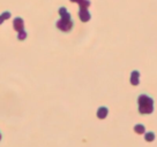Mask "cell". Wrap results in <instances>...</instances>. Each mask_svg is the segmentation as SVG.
I'll return each instance as SVG.
<instances>
[{"instance_id": "6da1fadb", "label": "cell", "mask_w": 157, "mask_h": 147, "mask_svg": "<svg viewBox=\"0 0 157 147\" xmlns=\"http://www.w3.org/2000/svg\"><path fill=\"white\" fill-rule=\"evenodd\" d=\"M139 108L141 114H150L152 112V99L147 95H141L139 98Z\"/></svg>"}, {"instance_id": "7a4b0ae2", "label": "cell", "mask_w": 157, "mask_h": 147, "mask_svg": "<svg viewBox=\"0 0 157 147\" xmlns=\"http://www.w3.org/2000/svg\"><path fill=\"white\" fill-rule=\"evenodd\" d=\"M14 28L15 30H17V31H21V30L23 29V20L22 19H15L14 20Z\"/></svg>"}, {"instance_id": "3957f363", "label": "cell", "mask_w": 157, "mask_h": 147, "mask_svg": "<svg viewBox=\"0 0 157 147\" xmlns=\"http://www.w3.org/2000/svg\"><path fill=\"white\" fill-rule=\"evenodd\" d=\"M106 114H108V109H106L105 107L99 108V109H98L97 115H98V117H99V118H104L105 116H106Z\"/></svg>"}, {"instance_id": "277c9868", "label": "cell", "mask_w": 157, "mask_h": 147, "mask_svg": "<svg viewBox=\"0 0 157 147\" xmlns=\"http://www.w3.org/2000/svg\"><path fill=\"white\" fill-rule=\"evenodd\" d=\"M80 17H81L82 21H88L89 17H90V15H88V12L86 9H82L80 12Z\"/></svg>"}, {"instance_id": "5b68a950", "label": "cell", "mask_w": 157, "mask_h": 147, "mask_svg": "<svg viewBox=\"0 0 157 147\" xmlns=\"http://www.w3.org/2000/svg\"><path fill=\"white\" fill-rule=\"evenodd\" d=\"M131 81H132V84H134V85L139 84V73H137V71H134V73H133Z\"/></svg>"}, {"instance_id": "8992f818", "label": "cell", "mask_w": 157, "mask_h": 147, "mask_svg": "<svg viewBox=\"0 0 157 147\" xmlns=\"http://www.w3.org/2000/svg\"><path fill=\"white\" fill-rule=\"evenodd\" d=\"M135 132H137V133H143V132H144V127H143V125H141V124L136 125V127H135Z\"/></svg>"}, {"instance_id": "52a82bcc", "label": "cell", "mask_w": 157, "mask_h": 147, "mask_svg": "<svg viewBox=\"0 0 157 147\" xmlns=\"http://www.w3.org/2000/svg\"><path fill=\"white\" fill-rule=\"evenodd\" d=\"M10 17V13L8 12H6V13H4V14L0 16V24H1V22L4 20H6V19H8Z\"/></svg>"}, {"instance_id": "ba28073f", "label": "cell", "mask_w": 157, "mask_h": 147, "mask_svg": "<svg viewBox=\"0 0 157 147\" xmlns=\"http://www.w3.org/2000/svg\"><path fill=\"white\" fill-rule=\"evenodd\" d=\"M154 138H155V136H154V133H152V132H149V133H147V134H146V139H147L148 142H151Z\"/></svg>"}, {"instance_id": "9c48e42d", "label": "cell", "mask_w": 157, "mask_h": 147, "mask_svg": "<svg viewBox=\"0 0 157 147\" xmlns=\"http://www.w3.org/2000/svg\"><path fill=\"white\" fill-rule=\"evenodd\" d=\"M80 6H81V8H82V9H86V8L89 6V1H82Z\"/></svg>"}, {"instance_id": "30bf717a", "label": "cell", "mask_w": 157, "mask_h": 147, "mask_svg": "<svg viewBox=\"0 0 157 147\" xmlns=\"http://www.w3.org/2000/svg\"><path fill=\"white\" fill-rule=\"evenodd\" d=\"M25 32L23 30H21V32L19 34V39H25Z\"/></svg>"}, {"instance_id": "8fae6325", "label": "cell", "mask_w": 157, "mask_h": 147, "mask_svg": "<svg viewBox=\"0 0 157 147\" xmlns=\"http://www.w3.org/2000/svg\"><path fill=\"white\" fill-rule=\"evenodd\" d=\"M0 139H1V136H0Z\"/></svg>"}]
</instances>
